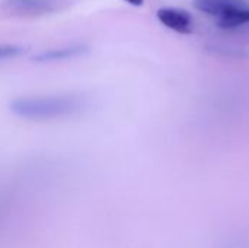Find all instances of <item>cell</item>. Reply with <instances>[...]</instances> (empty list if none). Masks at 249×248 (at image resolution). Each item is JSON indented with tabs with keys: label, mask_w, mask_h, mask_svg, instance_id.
I'll return each mask as SVG.
<instances>
[{
	"label": "cell",
	"mask_w": 249,
	"mask_h": 248,
	"mask_svg": "<svg viewBox=\"0 0 249 248\" xmlns=\"http://www.w3.org/2000/svg\"><path fill=\"white\" fill-rule=\"evenodd\" d=\"M23 51H25V48L20 45H16V44H0V60L18 57Z\"/></svg>",
	"instance_id": "6"
},
{
	"label": "cell",
	"mask_w": 249,
	"mask_h": 248,
	"mask_svg": "<svg viewBox=\"0 0 249 248\" xmlns=\"http://www.w3.org/2000/svg\"><path fill=\"white\" fill-rule=\"evenodd\" d=\"M4 7L18 15H44L55 9V0H4Z\"/></svg>",
	"instance_id": "2"
},
{
	"label": "cell",
	"mask_w": 249,
	"mask_h": 248,
	"mask_svg": "<svg viewBox=\"0 0 249 248\" xmlns=\"http://www.w3.org/2000/svg\"><path fill=\"white\" fill-rule=\"evenodd\" d=\"M159 22L169 29L181 34H190L193 31V18L188 12L174 7H162L156 13Z\"/></svg>",
	"instance_id": "1"
},
{
	"label": "cell",
	"mask_w": 249,
	"mask_h": 248,
	"mask_svg": "<svg viewBox=\"0 0 249 248\" xmlns=\"http://www.w3.org/2000/svg\"><path fill=\"white\" fill-rule=\"evenodd\" d=\"M125 1L133 6H143V3H144V0H125Z\"/></svg>",
	"instance_id": "7"
},
{
	"label": "cell",
	"mask_w": 249,
	"mask_h": 248,
	"mask_svg": "<svg viewBox=\"0 0 249 248\" xmlns=\"http://www.w3.org/2000/svg\"><path fill=\"white\" fill-rule=\"evenodd\" d=\"M249 22V6L238 9L219 19V26L222 28H236Z\"/></svg>",
	"instance_id": "5"
},
{
	"label": "cell",
	"mask_w": 249,
	"mask_h": 248,
	"mask_svg": "<svg viewBox=\"0 0 249 248\" xmlns=\"http://www.w3.org/2000/svg\"><path fill=\"white\" fill-rule=\"evenodd\" d=\"M88 51V47L85 44H71L61 48H50L45 51H41L35 56H32L34 61L47 63V61H60V60H69L73 57H79Z\"/></svg>",
	"instance_id": "4"
},
{
	"label": "cell",
	"mask_w": 249,
	"mask_h": 248,
	"mask_svg": "<svg viewBox=\"0 0 249 248\" xmlns=\"http://www.w3.org/2000/svg\"><path fill=\"white\" fill-rule=\"evenodd\" d=\"M247 6L248 4L244 0H196L194 1L196 9L207 15L216 16L219 19Z\"/></svg>",
	"instance_id": "3"
}]
</instances>
